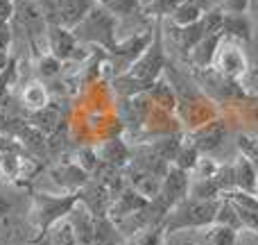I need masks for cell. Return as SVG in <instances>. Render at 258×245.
Returning a JSON list of instances; mask_svg holds the SVG:
<instances>
[{
	"label": "cell",
	"instance_id": "6da1fadb",
	"mask_svg": "<svg viewBox=\"0 0 258 245\" xmlns=\"http://www.w3.org/2000/svg\"><path fill=\"white\" fill-rule=\"evenodd\" d=\"M220 205H222V198H220V200H197V198L188 195L186 200H181L177 207H172L170 214L165 216V220H163L165 234L209 227V225H213L215 218H218Z\"/></svg>",
	"mask_w": 258,
	"mask_h": 245
},
{
	"label": "cell",
	"instance_id": "7a4b0ae2",
	"mask_svg": "<svg viewBox=\"0 0 258 245\" xmlns=\"http://www.w3.org/2000/svg\"><path fill=\"white\" fill-rule=\"evenodd\" d=\"M80 202V193H32L30 202V220L39 236H43L48 229H52L57 223L68 218L75 205Z\"/></svg>",
	"mask_w": 258,
	"mask_h": 245
},
{
	"label": "cell",
	"instance_id": "3957f363",
	"mask_svg": "<svg viewBox=\"0 0 258 245\" xmlns=\"http://www.w3.org/2000/svg\"><path fill=\"white\" fill-rule=\"evenodd\" d=\"M75 36L80 43L86 45H98V48L107 50L109 55L118 48V18L111 12L102 7L100 3H95L91 7V12L84 16V21L75 27Z\"/></svg>",
	"mask_w": 258,
	"mask_h": 245
},
{
	"label": "cell",
	"instance_id": "277c9868",
	"mask_svg": "<svg viewBox=\"0 0 258 245\" xmlns=\"http://www.w3.org/2000/svg\"><path fill=\"white\" fill-rule=\"evenodd\" d=\"M34 161L12 134L0 132V177L9 182L27 179L34 173Z\"/></svg>",
	"mask_w": 258,
	"mask_h": 245
},
{
	"label": "cell",
	"instance_id": "5b68a950",
	"mask_svg": "<svg viewBox=\"0 0 258 245\" xmlns=\"http://www.w3.org/2000/svg\"><path fill=\"white\" fill-rule=\"evenodd\" d=\"M190 184H192L190 173L177 168V166H170L168 173H165L163 179H161L159 195L154 198L156 207H159V209L168 216L172 207H177L179 202L186 200V198L190 195Z\"/></svg>",
	"mask_w": 258,
	"mask_h": 245
},
{
	"label": "cell",
	"instance_id": "8992f818",
	"mask_svg": "<svg viewBox=\"0 0 258 245\" xmlns=\"http://www.w3.org/2000/svg\"><path fill=\"white\" fill-rule=\"evenodd\" d=\"M163 68H165L163 43H161L159 36H154V41L150 43V48L136 59V64L127 71V75L134 77L136 82H141V84H145L147 89H150V86L161 77Z\"/></svg>",
	"mask_w": 258,
	"mask_h": 245
},
{
	"label": "cell",
	"instance_id": "52a82bcc",
	"mask_svg": "<svg viewBox=\"0 0 258 245\" xmlns=\"http://www.w3.org/2000/svg\"><path fill=\"white\" fill-rule=\"evenodd\" d=\"M154 41V32L152 30H145L141 34H129L125 39L118 41V48L111 53L113 57V68H116L120 75H125L129 68L136 64V59L150 48V43Z\"/></svg>",
	"mask_w": 258,
	"mask_h": 245
},
{
	"label": "cell",
	"instance_id": "ba28073f",
	"mask_svg": "<svg viewBox=\"0 0 258 245\" xmlns=\"http://www.w3.org/2000/svg\"><path fill=\"white\" fill-rule=\"evenodd\" d=\"M213 68L220 73V75L229 77V80L240 82L242 75L249 71V62H247L242 48L238 45V41L224 39L222 45H220V50H218V55H215Z\"/></svg>",
	"mask_w": 258,
	"mask_h": 245
},
{
	"label": "cell",
	"instance_id": "9c48e42d",
	"mask_svg": "<svg viewBox=\"0 0 258 245\" xmlns=\"http://www.w3.org/2000/svg\"><path fill=\"white\" fill-rule=\"evenodd\" d=\"M125 182L129 188H134L136 193H141L143 198H147V200H154L156 195H159L161 191V179L156 173H152L150 168H145L143 164H138L136 159L129 161V166L125 170Z\"/></svg>",
	"mask_w": 258,
	"mask_h": 245
},
{
	"label": "cell",
	"instance_id": "30bf717a",
	"mask_svg": "<svg viewBox=\"0 0 258 245\" xmlns=\"http://www.w3.org/2000/svg\"><path fill=\"white\" fill-rule=\"evenodd\" d=\"M113 193L109 191L104 184H100L98 179L91 177L89 184L80 191V202L95 216V218H109V209L113 205Z\"/></svg>",
	"mask_w": 258,
	"mask_h": 245
},
{
	"label": "cell",
	"instance_id": "8fae6325",
	"mask_svg": "<svg viewBox=\"0 0 258 245\" xmlns=\"http://www.w3.org/2000/svg\"><path fill=\"white\" fill-rule=\"evenodd\" d=\"M50 179L59 186V193H80L89 184L91 175L77 161H68V164L54 166L50 170Z\"/></svg>",
	"mask_w": 258,
	"mask_h": 245
},
{
	"label": "cell",
	"instance_id": "7c38bea8",
	"mask_svg": "<svg viewBox=\"0 0 258 245\" xmlns=\"http://www.w3.org/2000/svg\"><path fill=\"white\" fill-rule=\"evenodd\" d=\"M80 41H77L75 32L68 30L63 25H48V53L54 55L61 62L77 57V50H80Z\"/></svg>",
	"mask_w": 258,
	"mask_h": 245
},
{
	"label": "cell",
	"instance_id": "4fadbf2b",
	"mask_svg": "<svg viewBox=\"0 0 258 245\" xmlns=\"http://www.w3.org/2000/svg\"><path fill=\"white\" fill-rule=\"evenodd\" d=\"M224 138H227V125L222 121H213L206 123L204 127H200L195 134H192L190 143L200 150V155H211L218 148H222Z\"/></svg>",
	"mask_w": 258,
	"mask_h": 245
},
{
	"label": "cell",
	"instance_id": "5bb4252c",
	"mask_svg": "<svg viewBox=\"0 0 258 245\" xmlns=\"http://www.w3.org/2000/svg\"><path fill=\"white\" fill-rule=\"evenodd\" d=\"M224 41L222 32H215V34H204L200 39V43L188 53V62L195 68H211L215 62V55H218L220 45Z\"/></svg>",
	"mask_w": 258,
	"mask_h": 245
},
{
	"label": "cell",
	"instance_id": "9a60e30c",
	"mask_svg": "<svg viewBox=\"0 0 258 245\" xmlns=\"http://www.w3.org/2000/svg\"><path fill=\"white\" fill-rule=\"evenodd\" d=\"M147 202H150L147 198H143L141 193H136L134 188L125 186L116 198H113V205H111V209H109V220L116 223V220L125 218L129 214H136V211H141L143 207H147Z\"/></svg>",
	"mask_w": 258,
	"mask_h": 245
},
{
	"label": "cell",
	"instance_id": "2e32d148",
	"mask_svg": "<svg viewBox=\"0 0 258 245\" xmlns=\"http://www.w3.org/2000/svg\"><path fill=\"white\" fill-rule=\"evenodd\" d=\"M222 34L229 41H249L251 39V18L245 12H224Z\"/></svg>",
	"mask_w": 258,
	"mask_h": 245
},
{
	"label": "cell",
	"instance_id": "e0dca14e",
	"mask_svg": "<svg viewBox=\"0 0 258 245\" xmlns=\"http://www.w3.org/2000/svg\"><path fill=\"white\" fill-rule=\"evenodd\" d=\"M27 123L34 125L36 129H41L45 136H52V134H57L59 129L63 127V123H61V109L54 107V105L50 103V105H45L43 109H39V112H30V116H27Z\"/></svg>",
	"mask_w": 258,
	"mask_h": 245
},
{
	"label": "cell",
	"instance_id": "ac0fdd59",
	"mask_svg": "<svg viewBox=\"0 0 258 245\" xmlns=\"http://www.w3.org/2000/svg\"><path fill=\"white\" fill-rule=\"evenodd\" d=\"M98 155H100V161H104V164H109V166H116V168H122V170H125L129 166V161L134 159L132 150L125 145L122 138H109V141H104L102 145H100Z\"/></svg>",
	"mask_w": 258,
	"mask_h": 245
},
{
	"label": "cell",
	"instance_id": "d6986e66",
	"mask_svg": "<svg viewBox=\"0 0 258 245\" xmlns=\"http://www.w3.org/2000/svg\"><path fill=\"white\" fill-rule=\"evenodd\" d=\"M233 175H236V191L256 195L258 193V173L247 157H242V155L236 157V161H233Z\"/></svg>",
	"mask_w": 258,
	"mask_h": 245
},
{
	"label": "cell",
	"instance_id": "ffe728a7",
	"mask_svg": "<svg viewBox=\"0 0 258 245\" xmlns=\"http://www.w3.org/2000/svg\"><path fill=\"white\" fill-rule=\"evenodd\" d=\"M238 229L213 223L202 229V245H238Z\"/></svg>",
	"mask_w": 258,
	"mask_h": 245
},
{
	"label": "cell",
	"instance_id": "44dd1931",
	"mask_svg": "<svg viewBox=\"0 0 258 245\" xmlns=\"http://www.w3.org/2000/svg\"><path fill=\"white\" fill-rule=\"evenodd\" d=\"M21 100H23V105H25L27 112H39V109H43L45 105H50L48 89H45L39 80H32L23 86Z\"/></svg>",
	"mask_w": 258,
	"mask_h": 245
},
{
	"label": "cell",
	"instance_id": "7402d4cb",
	"mask_svg": "<svg viewBox=\"0 0 258 245\" xmlns=\"http://www.w3.org/2000/svg\"><path fill=\"white\" fill-rule=\"evenodd\" d=\"M145 93H147V98L152 100V105L161 107L163 112H174V109H177V98H174L172 86H170L165 80H161V77L145 91Z\"/></svg>",
	"mask_w": 258,
	"mask_h": 245
},
{
	"label": "cell",
	"instance_id": "603a6c76",
	"mask_svg": "<svg viewBox=\"0 0 258 245\" xmlns=\"http://www.w3.org/2000/svg\"><path fill=\"white\" fill-rule=\"evenodd\" d=\"M206 14V9L197 7V5L188 3V0H179V5L174 7L172 16H170V23L179 27H186V25H192V23L202 21V16Z\"/></svg>",
	"mask_w": 258,
	"mask_h": 245
},
{
	"label": "cell",
	"instance_id": "cb8c5ba5",
	"mask_svg": "<svg viewBox=\"0 0 258 245\" xmlns=\"http://www.w3.org/2000/svg\"><path fill=\"white\" fill-rule=\"evenodd\" d=\"M107 12H111L113 16L120 21V18H134L136 14H143L141 3L138 0H98Z\"/></svg>",
	"mask_w": 258,
	"mask_h": 245
},
{
	"label": "cell",
	"instance_id": "d4e9b609",
	"mask_svg": "<svg viewBox=\"0 0 258 245\" xmlns=\"http://www.w3.org/2000/svg\"><path fill=\"white\" fill-rule=\"evenodd\" d=\"M45 238H48V245H80L75 232H73V225L68 223V218H63L61 223H57L52 229H48Z\"/></svg>",
	"mask_w": 258,
	"mask_h": 245
},
{
	"label": "cell",
	"instance_id": "484cf974",
	"mask_svg": "<svg viewBox=\"0 0 258 245\" xmlns=\"http://www.w3.org/2000/svg\"><path fill=\"white\" fill-rule=\"evenodd\" d=\"M181 143H183L181 136H165V138H159V141L150 143V148L172 166L174 159H177V152H179V148H181Z\"/></svg>",
	"mask_w": 258,
	"mask_h": 245
},
{
	"label": "cell",
	"instance_id": "4316f807",
	"mask_svg": "<svg viewBox=\"0 0 258 245\" xmlns=\"http://www.w3.org/2000/svg\"><path fill=\"white\" fill-rule=\"evenodd\" d=\"M200 150H197L195 145H192L190 141H183L181 148H179L177 152V159H174L172 166H177V168L186 170V173H192V168L197 166V161H200Z\"/></svg>",
	"mask_w": 258,
	"mask_h": 245
},
{
	"label": "cell",
	"instance_id": "83f0119b",
	"mask_svg": "<svg viewBox=\"0 0 258 245\" xmlns=\"http://www.w3.org/2000/svg\"><path fill=\"white\" fill-rule=\"evenodd\" d=\"M218 225H224V227H233L240 232L242 229V223H240V216H238V209L229 198H222V205H220V211H218V218H215Z\"/></svg>",
	"mask_w": 258,
	"mask_h": 245
},
{
	"label": "cell",
	"instance_id": "f1b7e54d",
	"mask_svg": "<svg viewBox=\"0 0 258 245\" xmlns=\"http://www.w3.org/2000/svg\"><path fill=\"white\" fill-rule=\"evenodd\" d=\"M141 3V9L143 14H147V16H172L174 7L179 5V0H138Z\"/></svg>",
	"mask_w": 258,
	"mask_h": 245
},
{
	"label": "cell",
	"instance_id": "f546056e",
	"mask_svg": "<svg viewBox=\"0 0 258 245\" xmlns=\"http://www.w3.org/2000/svg\"><path fill=\"white\" fill-rule=\"evenodd\" d=\"M163 236H165L163 225H159V227H147V229H143V232L125 238V245H161L163 243Z\"/></svg>",
	"mask_w": 258,
	"mask_h": 245
},
{
	"label": "cell",
	"instance_id": "4dcf8cb0",
	"mask_svg": "<svg viewBox=\"0 0 258 245\" xmlns=\"http://www.w3.org/2000/svg\"><path fill=\"white\" fill-rule=\"evenodd\" d=\"M36 68H39V75L41 77H48V80H52V77H57L59 73H61L63 62H61V59H57L54 55L43 53V55H39V64H36Z\"/></svg>",
	"mask_w": 258,
	"mask_h": 245
},
{
	"label": "cell",
	"instance_id": "1f68e13d",
	"mask_svg": "<svg viewBox=\"0 0 258 245\" xmlns=\"http://www.w3.org/2000/svg\"><path fill=\"white\" fill-rule=\"evenodd\" d=\"M218 170H220V164H215L211 157L202 155L200 161H197V166L192 168L190 177L192 179H211V177H215V173H218Z\"/></svg>",
	"mask_w": 258,
	"mask_h": 245
},
{
	"label": "cell",
	"instance_id": "d6a6232c",
	"mask_svg": "<svg viewBox=\"0 0 258 245\" xmlns=\"http://www.w3.org/2000/svg\"><path fill=\"white\" fill-rule=\"evenodd\" d=\"M77 164H80L89 175H93V170L100 166V155L93 150V148H84V150H80V155H77Z\"/></svg>",
	"mask_w": 258,
	"mask_h": 245
},
{
	"label": "cell",
	"instance_id": "836d02e7",
	"mask_svg": "<svg viewBox=\"0 0 258 245\" xmlns=\"http://www.w3.org/2000/svg\"><path fill=\"white\" fill-rule=\"evenodd\" d=\"M240 86L245 89V93L258 95V66H249V71L242 75Z\"/></svg>",
	"mask_w": 258,
	"mask_h": 245
},
{
	"label": "cell",
	"instance_id": "e575fe53",
	"mask_svg": "<svg viewBox=\"0 0 258 245\" xmlns=\"http://www.w3.org/2000/svg\"><path fill=\"white\" fill-rule=\"evenodd\" d=\"M12 209H14L12 200H9L5 193H0V223H5V220L12 218Z\"/></svg>",
	"mask_w": 258,
	"mask_h": 245
},
{
	"label": "cell",
	"instance_id": "d590c367",
	"mask_svg": "<svg viewBox=\"0 0 258 245\" xmlns=\"http://www.w3.org/2000/svg\"><path fill=\"white\" fill-rule=\"evenodd\" d=\"M251 0H224V12H247Z\"/></svg>",
	"mask_w": 258,
	"mask_h": 245
},
{
	"label": "cell",
	"instance_id": "8d00e7d4",
	"mask_svg": "<svg viewBox=\"0 0 258 245\" xmlns=\"http://www.w3.org/2000/svg\"><path fill=\"white\" fill-rule=\"evenodd\" d=\"M188 3H192V5H197V7H202V9H206V12H209V9H211V0H188Z\"/></svg>",
	"mask_w": 258,
	"mask_h": 245
},
{
	"label": "cell",
	"instance_id": "74e56055",
	"mask_svg": "<svg viewBox=\"0 0 258 245\" xmlns=\"http://www.w3.org/2000/svg\"><path fill=\"white\" fill-rule=\"evenodd\" d=\"M247 12H249L251 16H254L256 21H258V0H251V3H249V9H247Z\"/></svg>",
	"mask_w": 258,
	"mask_h": 245
},
{
	"label": "cell",
	"instance_id": "f35d334b",
	"mask_svg": "<svg viewBox=\"0 0 258 245\" xmlns=\"http://www.w3.org/2000/svg\"><path fill=\"white\" fill-rule=\"evenodd\" d=\"M25 245H48V238H45V234H43V236H36L34 241H30V243H25Z\"/></svg>",
	"mask_w": 258,
	"mask_h": 245
},
{
	"label": "cell",
	"instance_id": "ab89813d",
	"mask_svg": "<svg viewBox=\"0 0 258 245\" xmlns=\"http://www.w3.org/2000/svg\"><path fill=\"white\" fill-rule=\"evenodd\" d=\"M177 245H202V243H197V241H179Z\"/></svg>",
	"mask_w": 258,
	"mask_h": 245
},
{
	"label": "cell",
	"instance_id": "60d3db41",
	"mask_svg": "<svg viewBox=\"0 0 258 245\" xmlns=\"http://www.w3.org/2000/svg\"><path fill=\"white\" fill-rule=\"evenodd\" d=\"M14 3H18V0H14Z\"/></svg>",
	"mask_w": 258,
	"mask_h": 245
},
{
	"label": "cell",
	"instance_id": "b9f144b4",
	"mask_svg": "<svg viewBox=\"0 0 258 245\" xmlns=\"http://www.w3.org/2000/svg\"><path fill=\"white\" fill-rule=\"evenodd\" d=\"M95 3H98V0H95Z\"/></svg>",
	"mask_w": 258,
	"mask_h": 245
},
{
	"label": "cell",
	"instance_id": "7bdbcfd3",
	"mask_svg": "<svg viewBox=\"0 0 258 245\" xmlns=\"http://www.w3.org/2000/svg\"><path fill=\"white\" fill-rule=\"evenodd\" d=\"M256 141H258V138H256Z\"/></svg>",
	"mask_w": 258,
	"mask_h": 245
},
{
	"label": "cell",
	"instance_id": "ee69618b",
	"mask_svg": "<svg viewBox=\"0 0 258 245\" xmlns=\"http://www.w3.org/2000/svg\"><path fill=\"white\" fill-rule=\"evenodd\" d=\"M256 195H258V193H256Z\"/></svg>",
	"mask_w": 258,
	"mask_h": 245
}]
</instances>
